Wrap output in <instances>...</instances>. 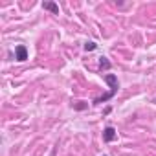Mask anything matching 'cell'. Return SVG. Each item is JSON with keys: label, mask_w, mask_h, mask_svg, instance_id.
Segmentation results:
<instances>
[{"label": "cell", "mask_w": 156, "mask_h": 156, "mask_svg": "<svg viewBox=\"0 0 156 156\" xmlns=\"http://www.w3.org/2000/svg\"><path fill=\"white\" fill-rule=\"evenodd\" d=\"M105 81L108 83L110 90H108V92H107L105 96H101V98H96L92 105H101V103H105V101H108V99H112V98L116 96V92H118V88H119V83H118V77H116L114 73H107V75H105Z\"/></svg>", "instance_id": "obj_1"}, {"label": "cell", "mask_w": 156, "mask_h": 156, "mask_svg": "<svg viewBox=\"0 0 156 156\" xmlns=\"http://www.w3.org/2000/svg\"><path fill=\"white\" fill-rule=\"evenodd\" d=\"M85 50H87V51L96 50V42H92V41H90V42H87V44H85Z\"/></svg>", "instance_id": "obj_6"}, {"label": "cell", "mask_w": 156, "mask_h": 156, "mask_svg": "<svg viewBox=\"0 0 156 156\" xmlns=\"http://www.w3.org/2000/svg\"><path fill=\"white\" fill-rule=\"evenodd\" d=\"M42 9L51 11L53 15H59V6H57L55 2H42Z\"/></svg>", "instance_id": "obj_4"}, {"label": "cell", "mask_w": 156, "mask_h": 156, "mask_svg": "<svg viewBox=\"0 0 156 156\" xmlns=\"http://www.w3.org/2000/svg\"><path fill=\"white\" fill-rule=\"evenodd\" d=\"M99 66H101V70H103V68H105V70L110 68V62L107 61V57H99Z\"/></svg>", "instance_id": "obj_5"}, {"label": "cell", "mask_w": 156, "mask_h": 156, "mask_svg": "<svg viewBox=\"0 0 156 156\" xmlns=\"http://www.w3.org/2000/svg\"><path fill=\"white\" fill-rule=\"evenodd\" d=\"M116 138H118L116 129H114V127H110V125H108V127H105V130H103V141H107V143H108V141H114Z\"/></svg>", "instance_id": "obj_2"}, {"label": "cell", "mask_w": 156, "mask_h": 156, "mask_svg": "<svg viewBox=\"0 0 156 156\" xmlns=\"http://www.w3.org/2000/svg\"><path fill=\"white\" fill-rule=\"evenodd\" d=\"M15 59L20 61V62L28 59V48H26L24 44H19V46L15 48Z\"/></svg>", "instance_id": "obj_3"}]
</instances>
